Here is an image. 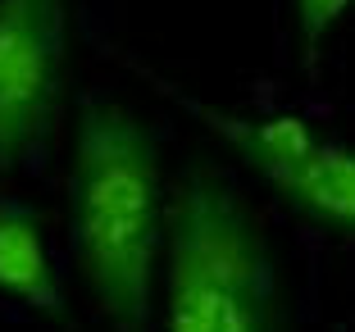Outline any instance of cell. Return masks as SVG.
Instances as JSON below:
<instances>
[{"mask_svg": "<svg viewBox=\"0 0 355 332\" xmlns=\"http://www.w3.org/2000/svg\"><path fill=\"white\" fill-rule=\"evenodd\" d=\"M164 214L168 187L150 128L114 96H87L69 146V250L114 332L150 328Z\"/></svg>", "mask_w": 355, "mask_h": 332, "instance_id": "6da1fadb", "label": "cell"}, {"mask_svg": "<svg viewBox=\"0 0 355 332\" xmlns=\"http://www.w3.org/2000/svg\"><path fill=\"white\" fill-rule=\"evenodd\" d=\"M159 287L164 332H287L269 232L209 159H191L168 187Z\"/></svg>", "mask_w": 355, "mask_h": 332, "instance_id": "7a4b0ae2", "label": "cell"}, {"mask_svg": "<svg viewBox=\"0 0 355 332\" xmlns=\"http://www.w3.org/2000/svg\"><path fill=\"white\" fill-rule=\"evenodd\" d=\"M187 110L301 218L355 237V146L319 132L296 114L246 119L200 101H187Z\"/></svg>", "mask_w": 355, "mask_h": 332, "instance_id": "3957f363", "label": "cell"}, {"mask_svg": "<svg viewBox=\"0 0 355 332\" xmlns=\"http://www.w3.org/2000/svg\"><path fill=\"white\" fill-rule=\"evenodd\" d=\"M69 82V0H0V168L46 150Z\"/></svg>", "mask_w": 355, "mask_h": 332, "instance_id": "277c9868", "label": "cell"}, {"mask_svg": "<svg viewBox=\"0 0 355 332\" xmlns=\"http://www.w3.org/2000/svg\"><path fill=\"white\" fill-rule=\"evenodd\" d=\"M0 296L28 305V310H60L64 305L42 214L28 200L10 196H0Z\"/></svg>", "mask_w": 355, "mask_h": 332, "instance_id": "5b68a950", "label": "cell"}, {"mask_svg": "<svg viewBox=\"0 0 355 332\" xmlns=\"http://www.w3.org/2000/svg\"><path fill=\"white\" fill-rule=\"evenodd\" d=\"M292 10H296V28H301L305 55H314V46L355 10V0H292Z\"/></svg>", "mask_w": 355, "mask_h": 332, "instance_id": "8992f818", "label": "cell"}]
</instances>
